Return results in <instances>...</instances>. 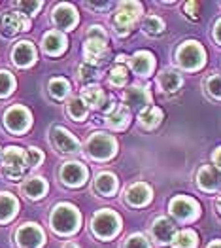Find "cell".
<instances>
[{
  "mask_svg": "<svg viewBox=\"0 0 221 248\" xmlns=\"http://www.w3.org/2000/svg\"><path fill=\"white\" fill-rule=\"evenodd\" d=\"M87 167L78 161H68L60 167V180L70 187H80L87 180Z\"/></svg>",
  "mask_w": 221,
  "mask_h": 248,
  "instance_id": "obj_13",
  "label": "cell"
},
{
  "mask_svg": "<svg viewBox=\"0 0 221 248\" xmlns=\"http://www.w3.org/2000/svg\"><path fill=\"white\" fill-rule=\"evenodd\" d=\"M197 245H199V237L193 229L178 231L172 239V248H197Z\"/></svg>",
  "mask_w": 221,
  "mask_h": 248,
  "instance_id": "obj_29",
  "label": "cell"
},
{
  "mask_svg": "<svg viewBox=\"0 0 221 248\" xmlns=\"http://www.w3.org/2000/svg\"><path fill=\"white\" fill-rule=\"evenodd\" d=\"M12 59L21 68L30 66L32 62L36 61V49H34V46L30 42H19L12 51Z\"/></svg>",
  "mask_w": 221,
  "mask_h": 248,
  "instance_id": "obj_18",
  "label": "cell"
},
{
  "mask_svg": "<svg viewBox=\"0 0 221 248\" xmlns=\"http://www.w3.org/2000/svg\"><path fill=\"white\" fill-rule=\"evenodd\" d=\"M131 66H133L134 74H138L142 78H147L155 68V59H153V55L149 51H138V53L133 55Z\"/></svg>",
  "mask_w": 221,
  "mask_h": 248,
  "instance_id": "obj_19",
  "label": "cell"
},
{
  "mask_svg": "<svg viewBox=\"0 0 221 248\" xmlns=\"http://www.w3.org/2000/svg\"><path fill=\"white\" fill-rule=\"evenodd\" d=\"M64 248H78V247L74 243H68V245H64Z\"/></svg>",
  "mask_w": 221,
  "mask_h": 248,
  "instance_id": "obj_48",
  "label": "cell"
},
{
  "mask_svg": "<svg viewBox=\"0 0 221 248\" xmlns=\"http://www.w3.org/2000/svg\"><path fill=\"white\" fill-rule=\"evenodd\" d=\"M162 120V112L159 108H155V106H147V108H144L140 112V116H138V122L144 129H155L157 125L161 124Z\"/></svg>",
  "mask_w": 221,
  "mask_h": 248,
  "instance_id": "obj_28",
  "label": "cell"
},
{
  "mask_svg": "<svg viewBox=\"0 0 221 248\" xmlns=\"http://www.w3.org/2000/svg\"><path fill=\"white\" fill-rule=\"evenodd\" d=\"M81 101L85 104H89V106H93V108H104V104H106V95H104V91H102L101 87L89 85V87H85V89L81 91Z\"/></svg>",
  "mask_w": 221,
  "mask_h": 248,
  "instance_id": "obj_27",
  "label": "cell"
},
{
  "mask_svg": "<svg viewBox=\"0 0 221 248\" xmlns=\"http://www.w3.org/2000/svg\"><path fill=\"white\" fill-rule=\"evenodd\" d=\"M127 82H129V68L125 64H116L110 72V83L116 87H123Z\"/></svg>",
  "mask_w": 221,
  "mask_h": 248,
  "instance_id": "obj_31",
  "label": "cell"
},
{
  "mask_svg": "<svg viewBox=\"0 0 221 248\" xmlns=\"http://www.w3.org/2000/svg\"><path fill=\"white\" fill-rule=\"evenodd\" d=\"M206 91H208L214 99L221 101V74H216V76L208 78V82H206Z\"/></svg>",
  "mask_w": 221,
  "mask_h": 248,
  "instance_id": "obj_36",
  "label": "cell"
},
{
  "mask_svg": "<svg viewBox=\"0 0 221 248\" xmlns=\"http://www.w3.org/2000/svg\"><path fill=\"white\" fill-rule=\"evenodd\" d=\"M17 8L23 10L25 14H29V16H34L42 8V2H17Z\"/></svg>",
  "mask_w": 221,
  "mask_h": 248,
  "instance_id": "obj_39",
  "label": "cell"
},
{
  "mask_svg": "<svg viewBox=\"0 0 221 248\" xmlns=\"http://www.w3.org/2000/svg\"><path fill=\"white\" fill-rule=\"evenodd\" d=\"M140 14H142V6L138 2H123V4H119L116 16L112 17L114 31L119 36H127L133 31V27L136 25Z\"/></svg>",
  "mask_w": 221,
  "mask_h": 248,
  "instance_id": "obj_2",
  "label": "cell"
},
{
  "mask_svg": "<svg viewBox=\"0 0 221 248\" xmlns=\"http://www.w3.org/2000/svg\"><path fill=\"white\" fill-rule=\"evenodd\" d=\"M87 6H89V8H95V10H106V8H110L112 4H110V2H87Z\"/></svg>",
  "mask_w": 221,
  "mask_h": 248,
  "instance_id": "obj_42",
  "label": "cell"
},
{
  "mask_svg": "<svg viewBox=\"0 0 221 248\" xmlns=\"http://www.w3.org/2000/svg\"><path fill=\"white\" fill-rule=\"evenodd\" d=\"M123 99H125V106L129 108V110H144V108H147L149 104H151V95H149V91H147V87H140V85H134V87H129L127 91H125V95H123Z\"/></svg>",
  "mask_w": 221,
  "mask_h": 248,
  "instance_id": "obj_15",
  "label": "cell"
},
{
  "mask_svg": "<svg viewBox=\"0 0 221 248\" xmlns=\"http://www.w3.org/2000/svg\"><path fill=\"white\" fill-rule=\"evenodd\" d=\"M17 199L12 193H0V224L10 222L17 214Z\"/></svg>",
  "mask_w": 221,
  "mask_h": 248,
  "instance_id": "obj_24",
  "label": "cell"
},
{
  "mask_svg": "<svg viewBox=\"0 0 221 248\" xmlns=\"http://www.w3.org/2000/svg\"><path fill=\"white\" fill-rule=\"evenodd\" d=\"M66 112L74 122H83L87 118V104L83 103L80 97H74L66 104Z\"/></svg>",
  "mask_w": 221,
  "mask_h": 248,
  "instance_id": "obj_30",
  "label": "cell"
},
{
  "mask_svg": "<svg viewBox=\"0 0 221 248\" xmlns=\"http://www.w3.org/2000/svg\"><path fill=\"white\" fill-rule=\"evenodd\" d=\"M15 87V80L8 70H0V97H8Z\"/></svg>",
  "mask_w": 221,
  "mask_h": 248,
  "instance_id": "obj_33",
  "label": "cell"
},
{
  "mask_svg": "<svg viewBox=\"0 0 221 248\" xmlns=\"http://www.w3.org/2000/svg\"><path fill=\"white\" fill-rule=\"evenodd\" d=\"M83 55H85V62L87 64H104L110 59V49L104 38H87L85 46H83Z\"/></svg>",
  "mask_w": 221,
  "mask_h": 248,
  "instance_id": "obj_8",
  "label": "cell"
},
{
  "mask_svg": "<svg viewBox=\"0 0 221 248\" xmlns=\"http://www.w3.org/2000/svg\"><path fill=\"white\" fill-rule=\"evenodd\" d=\"M149 199H151V189L147 184H142V182L133 184L125 191V201L133 207H144L146 203H149Z\"/></svg>",
  "mask_w": 221,
  "mask_h": 248,
  "instance_id": "obj_17",
  "label": "cell"
},
{
  "mask_svg": "<svg viewBox=\"0 0 221 248\" xmlns=\"http://www.w3.org/2000/svg\"><path fill=\"white\" fill-rule=\"evenodd\" d=\"M80 226V214L70 205H57L51 212V228L59 235H70Z\"/></svg>",
  "mask_w": 221,
  "mask_h": 248,
  "instance_id": "obj_3",
  "label": "cell"
},
{
  "mask_svg": "<svg viewBox=\"0 0 221 248\" xmlns=\"http://www.w3.org/2000/svg\"><path fill=\"white\" fill-rule=\"evenodd\" d=\"M49 93L55 97V99H64L68 93H70V83L62 78H55L49 82Z\"/></svg>",
  "mask_w": 221,
  "mask_h": 248,
  "instance_id": "obj_32",
  "label": "cell"
},
{
  "mask_svg": "<svg viewBox=\"0 0 221 248\" xmlns=\"http://www.w3.org/2000/svg\"><path fill=\"white\" fill-rule=\"evenodd\" d=\"M25 154H27V167L29 169L38 167L44 161V154L38 148H29V150H25Z\"/></svg>",
  "mask_w": 221,
  "mask_h": 248,
  "instance_id": "obj_37",
  "label": "cell"
},
{
  "mask_svg": "<svg viewBox=\"0 0 221 248\" xmlns=\"http://www.w3.org/2000/svg\"><path fill=\"white\" fill-rule=\"evenodd\" d=\"M2 174L8 178V180H21L25 170L29 169L27 167V154L25 150H21L17 146H10L4 150V155H2Z\"/></svg>",
  "mask_w": 221,
  "mask_h": 248,
  "instance_id": "obj_1",
  "label": "cell"
},
{
  "mask_svg": "<svg viewBox=\"0 0 221 248\" xmlns=\"http://www.w3.org/2000/svg\"><path fill=\"white\" fill-rule=\"evenodd\" d=\"M212 159H214L216 167H218V169L221 170V146L218 148V150H216V152H214V157H212Z\"/></svg>",
  "mask_w": 221,
  "mask_h": 248,
  "instance_id": "obj_44",
  "label": "cell"
},
{
  "mask_svg": "<svg viewBox=\"0 0 221 248\" xmlns=\"http://www.w3.org/2000/svg\"><path fill=\"white\" fill-rule=\"evenodd\" d=\"M176 61L183 70H199L206 61V53L199 42H183L176 53Z\"/></svg>",
  "mask_w": 221,
  "mask_h": 248,
  "instance_id": "obj_4",
  "label": "cell"
},
{
  "mask_svg": "<svg viewBox=\"0 0 221 248\" xmlns=\"http://www.w3.org/2000/svg\"><path fill=\"white\" fill-rule=\"evenodd\" d=\"M102 112L106 114V124H108V127H112L116 131H123L129 125V122H131V110L125 104L108 103L104 104Z\"/></svg>",
  "mask_w": 221,
  "mask_h": 248,
  "instance_id": "obj_10",
  "label": "cell"
},
{
  "mask_svg": "<svg viewBox=\"0 0 221 248\" xmlns=\"http://www.w3.org/2000/svg\"><path fill=\"white\" fill-rule=\"evenodd\" d=\"M183 8H185V16H187L189 19H193V21L199 19V8H201L199 2H187Z\"/></svg>",
  "mask_w": 221,
  "mask_h": 248,
  "instance_id": "obj_40",
  "label": "cell"
},
{
  "mask_svg": "<svg viewBox=\"0 0 221 248\" xmlns=\"http://www.w3.org/2000/svg\"><path fill=\"white\" fill-rule=\"evenodd\" d=\"M157 83H159V87H161L164 93H174V91H178L181 87V76L176 72V70H164L161 72V76L157 78Z\"/></svg>",
  "mask_w": 221,
  "mask_h": 248,
  "instance_id": "obj_26",
  "label": "cell"
},
{
  "mask_svg": "<svg viewBox=\"0 0 221 248\" xmlns=\"http://www.w3.org/2000/svg\"><path fill=\"white\" fill-rule=\"evenodd\" d=\"M47 191V184L45 180L40 176H32L29 178L25 184H23V193L29 197V199H42Z\"/></svg>",
  "mask_w": 221,
  "mask_h": 248,
  "instance_id": "obj_25",
  "label": "cell"
},
{
  "mask_svg": "<svg viewBox=\"0 0 221 248\" xmlns=\"http://www.w3.org/2000/svg\"><path fill=\"white\" fill-rule=\"evenodd\" d=\"M125 61H127V57H125V55H119V57H118V62H119V64H123Z\"/></svg>",
  "mask_w": 221,
  "mask_h": 248,
  "instance_id": "obj_46",
  "label": "cell"
},
{
  "mask_svg": "<svg viewBox=\"0 0 221 248\" xmlns=\"http://www.w3.org/2000/svg\"><path fill=\"white\" fill-rule=\"evenodd\" d=\"M53 23L62 31H72L78 23V14L70 4H59L53 10Z\"/></svg>",
  "mask_w": 221,
  "mask_h": 248,
  "instance_id": "obj_16",
  "label": "cell"
},
{
  "mask_svg": "<svg viewBox=\"0 0 221 248\" xmlns=\"http://www.w3.org/2000/svg\"><path fill=\"white\" fill-rule=\"evenodd\" d=\"M15 241L21 248H40L44 245V231L36 224H23L15 233Z\"/></svg>",
  "mask_w": 221,
  "mask_h": 248,
  "instance_id": "obj_12",
  "label": "cell"
},
{
  "mask_svg": "<svg viewBox=\"0 0 221 248\" xmlns=\"http://www.w3.org/2000/svg\"><path fill=\"white\" fill-rule=\"evenodd\" d=\"M95 191L104 197H112L118 191V178L112 172H101L95 178Z\"/></svg>",
  "mask_w": 221,
  "mask_h": 248,
  "instance_id": "obj_23",
  "label": "cell"
},
{
  "mask_svg": "<svg viewBox=\"0 0 221 248\" xmlns=\"http://www.w3.org/2000/svg\"><path fill=\"white\" fill-rule=\"evenodd\" d=\"M78 78H80L81 82H85V83L95 82V80L99 78V74H97V68H95L93 64H87V62H83L80 68H78Z\"/></svg>",
  "mask_w": 221,
  "mask_h": 248,
  "instance_id": "obj_35",
  "label": "cell"
},
{
  "mask_svg": "<svg viewBox=\"0 0 221 248\" xmlns=\"http://www.w3.org/2000/svg\"><path fill=\"white\" fill-rule=\"evenodd\" d=\"M118 152V142L114 137L106 135V133H95L89 140H87V154L97 159V161H106L110 157H114V154Z\"/></svg>",
  "mask_w": 221,
  "mask_h": 248,
  "instance_id": "obj_5",
  "label": "cell"
},
{
  "mask_svg": "<svg viewBox=\"0 0 221 248\" xmlns=\"http://www.w3.org/2000/svg\"><path fill=\"white\" fill-rule=\"evenodd\" d=\"M30 29V19L25 17L23 14L17 12H8L0 17V34L4 38H12L21 31H29Z\"/></svg>",
  "mask_w": 221,
  "mask_h": 248,
  "instance_id": "obj_9",
  "label": "cell"
},
{
  "mask_svg": "<svg viewBox=\"0 0 221 248\" xmlns=\"http://www.w3.org/2000/svg\"><path fill=\"white\" fill-rule=\"evenodd\" d=\"M216 205H218V210H220V214H221V195L218 197V203H216Z\"/></svg>",
  "mask_w": 221,
  "mask_h": 248,
  "instance_id": "obj_47",
  "label": "cell"
},
{
  "mask_svg": "<svg viewBox=\"0 0 221 248\" xmlns=\"http://www.w3.org/2000/svg\"><path fill=\"white\" fill-rule=\"evenodd\" d=\"M123 248H149V243H147L146 237H142V235H131V237L125 241V247Z\"/></svg>",
  "mask_w": 221,
  "mask_h": 248,
  "instance_id": "obj_38",
  "label": "cell"
},
{
  "mask_svg": "<svg viewBox=\"0 0 221 248\" xmlns=\"http://www.w3.org/2000/svg\"><path fill=\"white\" fill-rule=\"evenodd\" d=\"M66 38H64V34L59 32V31H49L45 36H44V40H42V47H44V51L45 53H49V55H60L64 49H66Z\"/></svg>",
  "mask_w": 221,
  "mask_h": 248,
  "instance_id": "obj_21",
  "label": "cell"
},
{
  "mask_svg": "<svg viewBox=\"0 0 221 248\" xmlns=\"http://www.w3.org/2000/svg\"><path fill=\"white\" fill-rule=\"evenodd\" d=\"M151 233L159 243H170L174 239V235H176V224L170 222L168 218H157L153 222Z\"/></svg>",
  "mask_w": 221,
  "mask_h": 248,
  "instance_id": "obj_22",
  "label": "cell"
},
{
  "mask_svg": "<svg viewBox=\"0 0 221 248\" xmlns=\"http://www.w3.org/2000/svg\"><path fill=\"white\" fill-rule=\"evenodd\" d=\"M144 31L147 32V34H161L162 31H164V23H162L159 17H155V16H147L146 19H144Z\"/></svg>",
  "mask_w": 221,
  "mask_h": 248,
  "instance_id": "obj_34",
  "label": "cell"
},
{
  "mask_svg": "<svg viewBox=\"0 0 221 248\" xmlns=\"http://www.w3.org/2000/svg\"><path fill=\"white\" fill-rule=\"evenodd\" d=\"M51 142L62 154H78L80 152V140L76 137H72L62 127H53L51 129Z\"/></svg>",
  "mask_w": 221,
  "mask_h": 248,
  "instance_id": "obj_14",
  "label": "cell"
},
{
  "mask_svg": "<svg viewBox=\"0 0 221 248\" xmlns=\"http://www.w3.org/2000/svg\"><path fill=\"white\" fill-rule=\"evenodd\" d=\"M168 210L178 222H191V220H195L199 216V203L195 199H191V197L178 195V197H174L170 201Z\"/></svg>",
  "mask_w": 221,
  "mask_h": 248,
  "instance_id": "obj_7",
  "label": "cell"
},
{
  "mask_svg": "<svg viewBox=\"0 0 221 248\" xmlns=\"http://www.w3.org/2000/svg\"><path fill=\"white\" fill-rule=\"evenodd\" d=\"M197 182H199V187L204 189V191H216V189H220V186H221V174L214 167L206 165L199 170Z\"/></svg>",
  "mask_w": 221,
  "mask_h": 248,
  "instance_id": "obj_20",
  "label": "cell"
},
{
  "mask_svg": "<svg viewBox=\"0 0 221 248\" xmlns=\"http://www.w3.org/2000/svg\"><path fill=\"white\" fill-rule=\"evenodd\" d=\"M121 229V220L116 212L110 210H101L95 214L93 218V233L99 239H112L114 235H118Z\"/></svg>",
  "mask_w": 221,
  "mask_h": 248,
  "instance_id": "obj_6",
  "label": "cell"
},
{
  "mask_svg": "<svg viewBox=\"0 0 221 248\" xmlns=\"http://www.w3.org/2000/svg\"><path fill=\"white\" fill-rule=\"evenodd\" d=\"M208 248H221V241H214V243H210Z\"/></svg>",
  "mask_w": 221,
  "mask_h": 248,
  "instance_id": "obj_45",
  "label": "cell"
},
{
  "mask_svg": "<svg viewBox=\"0 0 221 248\" xmlns=\"http://www.w3.org/2000/svg\"><path fill=\"white\" fill-rule=\"evenodd\" d=\"M87 38H104V40H106V32L102 31V27L93 25V27L89 29V32H87Z\"/></svg>",
  "mask_w": 221,
  "mask_h": 248,
  "instance_id": "obj_41",
  "label": "cell"
},
{
  "mask_svg": "<svg viewBox=\"0 0 221 248\" xmlns=\"http://www.w3.org/2000/svg\"><path fill=\"white\" fill-rule=\"evenodd\" d=\"M4 124L12 133H25L30 127V112L23 106H12L4 114Z\"/></svg>",
  "mask_w": 221,
  "mask_h": 248,
  "instance_id": "obj_11",
  "label": "cell"
},
{
  "mask_svg": "<svg viewBox=\"0 0 221 248\" xmlns=\"http://www.w3.org/2000/svg\"><path fill=\"white\" fill-rule=\"evenodd\" d=\"M214 40L221 46V19L218 21V23H216V27H214Z\"/></svg>",
  "mask_w": 221,
  "mask_h": 248,
  "instance_id": "obj_43",
  "label": "cell"
}]
</instances>
